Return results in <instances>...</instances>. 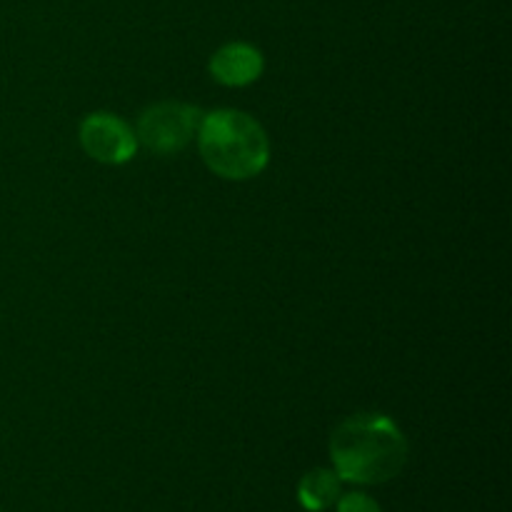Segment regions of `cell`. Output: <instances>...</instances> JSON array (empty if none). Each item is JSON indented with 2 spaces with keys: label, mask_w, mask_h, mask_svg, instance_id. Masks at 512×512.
<instances>
[{
  "label": "cell",
  "mask_w": 512,
  "mask_h": 512,
  "mask_svg": "<svg viewBox=\"0 0 512 512\" xmlns=\"http://www.w3.org/2000/svg\"><path fill=\"white\" fill-rule=\"evenodd\" d=\"M330 460L343 483H388L408 463V440L388 415L360 413L333 430Z\"/></svg>",
  "instance_id": "obj_1"
},
{
  "label": "cell",
  "mask_w": 512,
  "mask_h": 512,
  "mask_svg": "<svg viewBox=\"0 0 512 512\" xmlns=\"http://www.w3.org/2000/svg\"><path fill=\"white\" fill-rule=\"evenodd\" d=\"M210 75L215 83L228 88H245L255 83L265 70V58L255 45L250 43H225L213 53L208 63Z\"/></svg>",
  "instance_id": "obj_5"
},
{
  "label": "cell",
  "mask_w": 512,
  "mask_h": 512,
  "mask_svg": "<svg viewBox=\"0 0 512 512\" xmlns=\"http://www.w3.org/2000/svg\"><path fill=\"white\" fill-rule=\"evenodd\" d=\"M335 505H338V512H383L380 505L365 493L340 495V500Z\"/></svg>",
  "instance_id": "obj_7"
},
{
  "label": "cell",
  "mask_w": 512,
  "mask_h": 512,
  "mask_svg": "<svg viewBox=\"0 0 512 512\" xmlns=\"http://www.w3.org/2000/svg\"><path fill=\"white\" fill-rule=\"evenodd\" d=\"M78 138L85 155L105 165L130 163L138 153L135 130L113 113L85 115L83 123H80Z\"/></svg>",
  "instance_id": "obj_4"
},
{
  "label": "cell",
  "mask_w": 512,
  "mask_h": 512,
  "mask_svg": "<svg viewBox=\"0 0 512 512\" xmlns=\"http://www.w3.org/2000/svg\"><path fill=\"white\" fill-rule=\"evenodd\" d=\"M203 110L198 105L178 103V100H163L140 113L135 125L138 145L148 148L155 155H175L188 148L198 138Z\"/></svg>",
  "instance_id": "obj_3"
},
{
  "label": "cell",
  "mask_w": 512,
  "mask_h": 512,
  "mask_svg": "<svg viewBox=\"0 0 512 512\" xmlns=\"http://www.w3.org/2000/svg\"><path fill=\"white\" fill-rule=\"evenodd\" d=\"M343 495V480L333 468H315L298 483V500L308 512H325Z\"/></svg>",
  "instance_id": "obj_6"
},
{
  "label": "cell",
  "mask_w": 512,
  "mask_h": 512,
  "mask_svg": "<svg viewBox=\"0 0 512 512\" xmlns=\"http://www.w3.org/2000/svg\"><path fill=\"white\" fill-rule=\"evenodd\" d=\"M198 150L208 170L223 180H250L270 163V138L253 115L218 108L203 115Z\"/></svg>",
  "instance_id": "obj_2"
}]
</instances>
